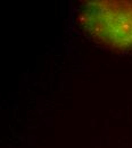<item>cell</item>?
Here are the masks:
<instances>
[{
  "label": "cell",
  "instance_id": "cell-1",
  "mask_svg": "<svg viewBox=\"0 0 132 148\" xmlns=\"http://www.w3.org/2000/svg\"><path fill=\"white\" fill-rule=\"evenodd\" d=\"M79 19L103 43L120 50L132 48V1H87L80 10Z\"/></svg>",
  "mask_w": 132,
  "mask_h": 148
}]
</instances>
